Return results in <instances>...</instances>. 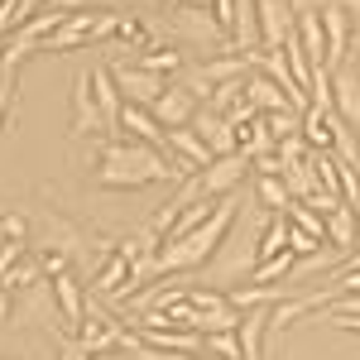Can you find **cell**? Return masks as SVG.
Here are the masks:
<instances>
[{
    "mask_svg": "<svg viewBox=\"0 0 360 360\" xmlns=\"http://www.w3.org/2000/svg\"><path fill=\"white\" fill-rule=\"evenodd\" d=\"M173 178H193V168L178 159H164L154 144L111 139L101 149V168H96L101 188H144V183H173Z\"/></svg>",
    "mask_w": 360,
    "mask_h": 360,
    "instance_id": "obj_1",
    "label": "cell"
},
{
    "mask_svg": "<svg viewBox=\"0 0 360 360\" xmlns=\"http://www.w3.org/2000/svg\"><path fill=\"white\" fill-rule=\"evenodd\" d=\"M231 226H236V197H221L207 226L188 231L183 240H164V245H159L154 274H188V269H197V264H207V259L226 245V231H231Z\"/></svg>",
    "mask_w": 360,
    "mask_h": 360,
    "instance_id": "obj_2",
    "label": "cell"
},
{
    "mask_svg": "<svg viewBox=\"0 0 360 360\" xmlns=\"http://www.w3.org/2000/svg\"><path fill=\"white\" fill-rule=\"evenodd\" d=\"M245 168H255L245 159V149H236V154H226V159H212V168H202V173H197V193L221 202V197H231L236 188H240Z\"/></svg>",
    "mask_w": 360,
    "mask_h": 360,
    "instance_id": "obj_3",
    "label": "cell"
},
{
    "mask_svg": "<svg viewBox=\"0 0 360 360\" xmlns=\"http://www.w3.org/2000/svg\"><path fill=\"white\" fill-rule=\"evenodd\" d=\"M111 77H115V86H120V96H125V101H135V106H149V111H154V101H159V96L168 91L164 77L144 72L139 63H135V68H130V63H115Z\"/></svg>",
    "mask_w": 360,
    "mask_h": 360,
    "instance_id": "obj_4",
    "label": "cell"
},
{
    "mask_svg": "<svg viewBox=\"0 0 360 360\" xmlns=\"http://www.w3.org/2000/svg\"><path fill=\"white\" fill-rule=\"evenodd\" d=\"M322 34H327V72H336L351 49V15L341 0H322Z\"/></svg>",
    "mask_w": 360,
    "mask_h": 360,
    "instance_id": "obj_5",
    "label": "cell"
},
{
    "mask_svg": "<svg viewBox=\"0 0 360 360\" xmlns=\"http://www.w3.org/2000/svg\"><path fill=\"white\" fill-rule=\"evenodd\" d=\"M259 5V34H264V49H283V39L298 25V5L293 0H255Z\"/></svg>",
    "mask_w": 360,
    "mask_h": 360,
    "instance_id": "obj_6",
    "label": "cell"
},
{
    "mask_svg": "<svg viewBox=\"0 0 360 360\" xmlns=\"http://www.w3.org/2000/svg\"><path fill=\"white\" fill-rule=\"evenodd\" d=\"M193 130L207 139V149H212L217 159H226V154H236V149H240V135H236V125H231L221 111H197L193 115Z\"/></svg>",
    "mask_w": 360,
    "mask_h": 360,
    "instance_id": "obj_7",
    "label": "cell"
},
{
    "mask_svg": "<svg viewBox=\"0 0 360 360\" xmlns=\"http://www.w3.org/2000/svg\"><path fill=\"white\" fill-rule=\"evenodd\" d=\"M193 96H197L193 86H168L164 96L154 101V120H159L164 130H183V125H193V115H197Z\"/></svg>",
    "mask_w": 360,
    "mask_h": 360,
    "instance_id": "obj_8",
    "label": "cell"
},
{
    "mask_svg": "<svg viewBox=\"0 0 360 360\" xmlns=\"http://www.w3.org/2000/svg\"><path fill=\"white\" fill-rule=\"evenodd\" d=\"M72 130H77V135H91V130L106 135L96 91H91V72H77V82H72Z\"/></svg>",
    "mask_w": 360,
    "mask_h": 360,
    "instance_id": "obj_9",
    "label": "cell"
},
{
    "mask_svg": "<svg viewBox=\"0 0 360 360\" xmlns=\"http://www.w3.org/2000/svg\"><path fill=\"white\" fill-rule=\"evenodd\" d=\"M164 144L173 149V159H178V164H188L193 173L212 168V159H217V154L207 149V139L197 135L193 125H183V130H164Z\"/></svg>",
    "mask_w": 360,
    "mask_h": 360,
    "instance_id": "obj_10",
    "label": "cell"
},
{
    "mask_svg": "<svg viewBox=\"0 0 360 360\" xmlns=\"http://www.w3.org/2000/svg\"><path fill=\"white\" fill-rule=\"evenodd\" d=\"M91 91H96V106H101V125H106V135H115V130H120V106H125V96H120V86H115V77H111L106 63L91 68Z\"/></svg>",
    "mask_w": 360,
    "mask_h": 360,
    "instance_id": "obj_11",
    "label": "cell"
},
{
    "mask_svg": "<svg viewBox=\"0 0 360 360\" xmlns=\"http://www.w3.org/2000/svg\"><path fill=\"white\" fill-rule=\"evenodd\" d=\"M332 106L346 125H360V72H351V68L332 72Z\"/></svg>",
    "mask_w": 360,
    "mask_h": 360,
    "instance_id": "obj_12",
    "label": "cell"
},
{
    "mask_svg": "<svg viewBox=\"0 0 360 360\" xmlns=\"http://www.w3.org/2000/svg\"><path fill=\"white\" fill-rule=\"evenodd\" d=\"M240 360H264V341H269V307H250L240 317Z\"/></svg>",
    "mask_w": 360,
    "mask_h": 360,
    "instance_id": "obj_13",
    "label": "cell"
},
{
    "mask_svg": "<svg viewBox=\"0 0 360 360\" xmlns=\"http://www.w3.org/2000/svg\"><path fill=\"white\" fill-rule=\"evenodd\" d=\"M120 130H125L130 139H139V144H154V149L164 144V125L154 120L149 106H135V101H125V106H120Z\"/></svg>",
    "mask_w": 360,
    "mask_h": 360,
    "instance_id": "obj_14",
    "label": "cell"
},
{
    "mask_svg": "<svg viewBox=\"0 0 360 360\" xmlns=\"http://www.w3.org/2000/svg\"><path fill=\"white\" fill-rule=\"evenodd\" d=\"M346 120L336 111H307L303 115V139H307V149H317V154H332V144H336V130H341Z\"/></svg>",
    "mask_w": 360,
    "mask_h": 360,
    "instance_id": "obj_15",
    "label": "cell"
},
{
    "mask_svg": "<svg viewBox=\"0 0 360 360\" xmlns=\"http://www.w3.org/2000/svg\"><path fill=\"white\" fill-rule=\"evenodd\" d=\"M53 298H58V317L68 322V327H82V317H86V293H82V283L72 274H58L53 278Z\"/></svg>",
    "mask_w": 360,
    "mask_h": 360,
    "instance_id": "obj_16",
    "label": "cell"
},
{
    "mask_svg": "<svg viewBox=\"0 0 360 360\" xmlns=\"http://www.w3.org/2000/svg\"><path fill=\"white\" fill-rule=\"evenodd\" d=\"M293 34H298V44H303L307 63H327V34H322V10H298V25H293Z\"/></svg>",
    "mask_w": 360,
    "mask_h": 360,
    "instance_id": "obj_17",
    "label": "cell"
},
{
    "mask_svg": "<svg viewBox=\"0 0 360 360\" xmlns=\"http://www.w3.org/2000/svg\"><path fill=\"white\" fill-rule=\"evenodd\" d=\"M356 240H360V217H356V207H336L332 217H327V245H336L341 250V259L356 250Z\"/></svg>",
    "mask_w": 360,
    "mask_h": 360,
    "instance_id": "obj_18",
    "label": "cell"
},
{
    "mask_svg": "<svg viewBox=\"0 0 360 360\" xmlns=\"http://www.w3.org/2000/svg\"><path fill=\"white\" fill-rule=\"evenodd\" d=\"M144 346H154V351H188L197 356V346H202V336L197 332H183V327H149V332H135Z\"/></svg>",
    "mask_w": 360,
    "mask_h": 360,
    "instance_id": "obj_19",
    "label": "cell"
},
{
    "mask_svg": "<svg viewBox=\"0 0 360 360\" xmlns=\"http://www.w3.org/2000/svg\"><path fill=\"white\" fill-rule=\"evenodd\" d=\"M245 96H250V106H255L259 115H269V111H288V96H283V91H278V86L269 82V77H264L259 68H255V72L245 77Z\"/></svg>",
    "mask_w": 360,
    "mask_h": 360,
    "instance_id": "obj_20",
    "label": "cell"
},
{
    "mask_svg": "<svg viewBox=\"0 0 360 360\" xmlns=\"http://www.w3.org/2000/svg\"><path fill=\"white\" fill-rule=\"evenodd\" d=\"M173 15H178V29H183V34H193V39H202V44H207V39L226 44V29L217 25L207 10H193V5H183V10H173Z\"/></svg>",
    "mask_w": 360,
    "mask_h": 360,
    "instance_id": "obj_21",
    "label": "cell"
},
{
    "mask_svg": "<svg viewBox=\"0 0 360 360\" xmlns=\"http://www.w3.org/2000/svg\"><path fill=\"white\" fill-rule=\"evenodd\" d=\"M255 197H259L269 212H288V207H293V193H288V183H283L278 173H255Z\"/></svg>",
    "mask_w": 360,
    "mask_h": 360,
    "instance_id": "obj_22",
    "label": "cell"
},
{
    "mask_svg": "<svg viewBox=\"0 0 360 360\" xmlns=\"http://www.w3.org/2000/svg\"><path fill=\"white\" fill-rule=\"evenodd\" d=\"M283 183H288V193H293V202H307V197L317 193V173H312V154H307L303 164H288V168H283Z\"/></svg>",
    "mask_w": 360,
    "mask_h": 360,
    "instance_id": "obj_23",
    "label": "cell"
},
{
    "mask_svg": "<svg viewBox=\"0 0 360 360\" xmlns=\"http://www.w3.org/2000/svg\"><path fill=\"white\" fill-rule=\"evenodd\" d=\"M293 269H298V255H293V250H283V255H274V259L255 264V283H259V288H269L274 278H288Z\"/></svg>",
    "mask_w": 360,
    "mask_h": 360,
    "instance_id": "obj_24",
    "label": "cell"
},
{
    "mask_svg": "<svg viewBox=\"0 0 360 360\" xmlns=\"http://www.w3.org/2000/svg\"><path fill=\"white\" fill-rule=\"evenodd\" d=\"M283 217H288V221L298 226V231H307L312 240H322V245H327V217H317V212H312L307 202H293V207H288Z\"/></svg>",
    "mask_w": 360,
    "mask_h": 360,
    "instance_id": "obj_25",
    "label": "cell"
},
{
    "mask_svg": "<svg viewBox=\"0 0 360 360\" xmlns=\"http://www.w3.org/2000/svg\"><path fill=\"white\" fill-rule=\"evenodd\" d=\"M264 130L274 135V144L278 139H293V135H303V115L293 111V106H288V111H269L264 115Z\"/></svg>",
    "mask_w": 360,
    "mask_h": 360,
    "instance_id": "obj_26",
    "label": "cell"
},
{
    "mask_svg": "<svg viewBox=\"0 0 360 360\" xmlns=\"http://www.w3.org/2000/svg\"><path fill=\"white\" fill-rule=\"evenodd\" d=\"M139 68L154 72V77H164V72H178V68H183V53H178V49H149Z\"/></svg>",
    "mask_w": 360,
    "mask_h": 360,
    "instance_id": "obj_27",
    "label": "cell"
},
{
    "mask_svg": "<svg viewBox=\"0 0 360 360\" xmlns=\"http://www.w3.org/2000/svg\"><path fill=\"white\" fill-rule=\"evenodd\" d=\"M115 34H120L125 44H149V29L139 25L135 15H120V29H115Z\"/></svg>",
    "mask_w": 360,
    "mask_h": 360,
    "instance_id": "obj_28",
    "label": "cell"
},
{
    "mask_svg": "<svg viewBox=\"0 0 360 360\" xmlns=\"http://www.w3.org/2000/svg\"><path fill=\"white\" fill-rule=\"evenodd\" d=\"M288 250L303 259V255H317V250H322V240H312L307 231H298V226H293V231H288Z\"/></svg>",
    "mask_w": 360,
    "mask_h": 360,
    "instance_id": "obj_29",
    "label": "cell"
},
{
    "mask_svg": "<svg viewBox=\"0 0 360 360\" xmlns=\"http://www.w3.org/2000/svg\"><path fill=\"white\" fill-rule=\"evenodd\" d=\"M29 283H34V264H29V259H15V269L5 274L0 288H29Z\"/></svg>",
    "mask_w": 360,
    "mask_h": 360,
    "instance_id": "obj_30",
    "label": "cell"
},
{
    "mask_svg": "<svg viewBox=\"0 0 360 360\" xmlns=\"http://www.w3.org/2000/svg\"><path fill=\"white\" fill-rule=\"evenodd\" d=\"M0 231H5V240H25V217H0Z\"/></svg>",
    "mask_w": 360,
    "mask_h": 360,
    "instance_id": "obj_31",
    "label": "cell"
},
{
    "mask_svg": "<svg viewBox=\"0 0 360 360\" xmlns=\"http://www.w3.org/2000/svg\"><path fill=\"white\" fill-rule=\"evenodd\" d=\"M322 312H356V317H360V293H346V298H336V303L322 307Z\"/></svg>",
    "mask_w": 360,
    "mask_h": 360,
    "instance_id": "obj_32",
    "label": "cell"
},
{
    "mask_svg": "<svg viewBox=\"0 0 360 360\" xmlns=\"http://www.w3.org/2000/svg\"><path fill=\"white\" fill-rule=\"evenodd\" d=\"M10 91H15V77H0V120L10 111Z\"/></svg>",
    "mask_w": 360,
    "mask_h": 360,
    "instance_id": "obj_33",
    "label": "cell"
},
{
    "mask_svg": "<svg viewBox=\"0 0 360 360\" xmlns=\"http://www.w3.org/2000/svg\"><path fill=\"white\" fill-rule=\"evenodd\" d=\"M351 44H356V53H360V15L351 20Z\"/></svg>",
    "mask_w": 360,
    "mask_h": 360,
    "instance_id": "obj_34",
    "label": "cell"
},
{
    "mask_svg": "<svg viewBox=\"0 0 360 360\" xmlns=\"http://www.w3.org/2000/svg\"><path fill=\"white\" fill-rule=\"evenodd\" d=\"M130 5H139V10H154V5H164V10H168V0H130Z\"/></svg>",
    "mask_w": 360,
    "mask_h": 360,
    "instance_id": "obj_35",
    "label": "cell"
},
{
    "mask_svg": "<svg viewBox=\"0 0 360 360\" xmlns=\"http://www.w3.org/2000/svg\"><path fill=\"white\" fill-rule=\"evenodd\" d=\"M5 312H10V293L0 288V322H5Z\"/></svg>",
    "mask_w": 360,
    "mask_h": 360,
    "instance_id": "obj_36",
    "label": "cell"
},
{
    "mask_svg": "<svg viewBox=\"0 0 360 360\" xmlns=\"http://www.w3.org/2000/svg\"><path fill=\"white\" fill-rule=\"evenodd\" d=\"M346 5V15H360V0H341Z\"/></svg>",
    "mask_w": 360,
    "mask_h": 360,
    "instance_id": "obj_37",
    "label": "cell"
},
{
    "mask_svg": "<svg viewBox=\"0 0 360 360\" xmlns=\"http://www.w3.org/2000/svg\"><path fill=\"white\" fill-rule=\"evenodd\" d=\"M0 245H5V231H0Z\"/></svg>",
    "mask_w": 360,
    "mask_h": 360,
    "instance_id": "obj_38",
    "label": "cell"
},
{
    "mask_svg": "<svg viewBox=\"0 0 360 360\" xmlns=\"http://www.w3.org/2000/svg\"><path fill=\"white\" fill-rule=\"evenodd\" d=\"M356 217H360V212H356Z\"/></svg>",
    "mask_w": 360,
    "mask_h": 360,
    "instance_id": "obj_39",
    "label": "cell"
}]
</instances>
